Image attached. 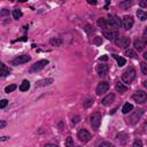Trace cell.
<instances>
[{"instance_id": "9", "label": "cell", "mask_w": 147, "mask_h": 147, "mask_svg": "<svg viewBox=\"0 0 147 147\" xmlns=\"http://www.w3.org/2000/svg\"><path fill=\"white\" fill-rule=\"evenodd\" d=\"M77 137H78V139H79L80 141H83V142H87V141L91 139V134H90V132L86 131L85 129L79 130L78 133H77Z\"/></svg>"}, {"instance_id": "29", "label": "cell", "mask_w": 147, "mask_h": 147, "mask_svg": "<svg viewBox=\"0 0 147 147\" xmlns=\"http://www.w3.org/2000/svg\"><path fill=\"white\" fill-rule=\"evenodd\" d=\"M65 145H67V147H75L74 139H72L71 137H68V138H67V141H65Z\"/></svg>"}, {"instance_id": "32", "label": "cell", "mask_w": 147, "mask_h": 147, "mask_svg": "<svg viewBox=\"0 0 147 147\" xmlns=\"http://www.w3.org/2000/svg\"><path fill=\"white\" fill-rule=\"evenodd\" d=\"M141 65V72L144 74V75H147V64L145 63V62H142V63H140Z\"/></svg>"}, {"instance_id": "33", "label": "cell", "mask_w": 147, "mask_h": 147, "mask_svg": "<svg viewBox=\"0 0 147 147\" xmlns=\"http://www.w3.org/2000/svg\"><path fill=\"white\" fill-rule=\"evenodd\" d=\"M93 105V99H87L86 101H85V103H84V107L85 108H88V107H91Z\"/></svg>"}, {"instance_id": "8", "label": "cell", "mask_w": 147, "mask_h": 147, "mask_svg": "<svg viewBox=\"0 0 147 147\" xmlns=\"http://www.w3.org/2000/svg\"><path fill=\"white\" fill-rule=\"evenodd\" d=\"M28 61H30V56H29V55H26V54H22V55L16 56V57L11 61V64H14V65H18V64L26 63Z\"/></svg>"}, {"instance_id": "26", "label": "cell", "mask_w": 147, "mask_h": 147, "mask_svg": "<svg viewBox=\"0 0 147 147\" xmlns=\"http://www.w3.org/2000/svg\"><path fill=\"white\" fill-rule=\"evenodd\" d=\"M98 25L101 26L102 29L107 28V20H105V18H99V20H98Z\"/></svg>"}, {"instance_id": "7", "label": "cell", "mask_w": 147, "mask_h": 147, "mask_svg": "<svg viewBox=\"0 0 147 147\" xmlns=\"http://www.w3.org/2000/svg\"><path fill=\"white\" fill-rule=\"evenodd\" d=\"M48 64V61L47 60H40V61H37L34 64H32L30 71L31 72H36V71H40L41 69H44L46 65Z\"/></svg>"}, {"instance_id": "40", "label": "cell", "mask_w": 147, "mask_h": 147, "mask_svg": "<svg viewBox=\"0 0 147 147\" xmlns=\"http://www.w3.org/2000/svg\"><path fill=\"white\" fill-rule=\"evenodd\" d=\"M45 147H59L57 145H55V144H46L45 145Z\"/></svg>"}, {"instance_id": "14", "label": "cell", "mask_w": 147, "mask_h": 147, "mask_svg": "<svg viewBox=\"0 0 147 147\" xmlns=\"http://www.w3.org/2000/svg\"><path fill=\"white\" fill-rule=\"evenodd\" d=\"M103 36L107 38V39H109V40H114L116 37H118V33H117V31H107V30H105L103 31Z\"/></svg>"}, {"instance_id": "30", "label": "cell", "mask_w": 147, "mask_h": 147, "mask_svg": "<svg viewBox=\"0 0 147 147\" xmlns=\"http://www.w3.org/2000/svg\"><path fill=\"white\" fill-rule=\"evenodd\" d=\"M51 44H52V45H55V46H60V45L62 44V41H61V39L55 38V39H52V40H51Z\"/></svg>"}, {"instance_id": "41", "label": "cell", "mask_w": 147, "mask_h": 147, "mask_svg": "<svg viewBox=\"0 0 147 147\" xmlns=\"http://www.w3.org/2000/svg\"><path fill=\"white\" fill-rule=\"evenodd\" d=\"M100 61H107L108 60V56H106V55H103V56H101L100 59H99Z\"/></svg>"}, {"instance_id": "25", "label": "cell", "mask_w": 147, "mask_h": 147, "mask_svg": "<svg viewBox=\"0 0 147 147\" xmlns=\"http://www.w3.org/2000/svg\"><path fill=\"white\" fill-rule=\"evenodd\" d=\"M21 16H22V11H21L20 9H14V10H13V17H14L15 20H18Z\"/></svg>"}, {"instance_id": "24", "label": "cell", "mask_w": 147, "mask_h": 147, "mask_svg": "<svg viewBox=\"0 0 147 147\" xmlns=\"http://www.w3.org/2000/svg\"><path fill=\"white\" fill-rule=\"evenodd\" d=\"M125 54H126L129 57H132V59H137V57H138L137 53H136L134 51H132V49H127V51L125 52Z\"/></svg>"}, {"instance_id": "43", "label": "cell", "mask_w": 147, "mask_h": 147, "mask_svg": "<svg viewBox=\"0 0 147 147\" xmlns=\"http://www.w3.org/2000/svg\"><path fill=\"white\" fill-rule=\"evenodd\" d=\"M144 59H145V60H147V51L144 53Z\"/></svg>"}, {"instance_id": "15", "label": "cell", "mask_w": 147, "mask_h": 147, "mask_svg": "<svg viewBox=\"0 0 147 147\" xmlns=\"http://www.w3.org/2000/svg\"><path fill=\"white\" fill-rule=\"evenodd\" d=\"M114 100H115V95H114L113 93H110V94H108L107 96H105V98L102 99V101H101V102H102V105H103V106H109Z\"/></svg>"}, {"instance_id": "17", "label": "cell", "mask_w": 147, "mask_h": 147, "mask_svg": "<svg viewBox=\"0 0 147 147\" xmlns=\"http://www.w3.org/2000/svg\"><path fill=\"white\" fill-rule=\"evenodd\" d=\"M0 68H1V71H0V75H1L2 77H5V76H7V75H9V72H10V70H9V68H7V67H6V64H5V63H0Z\"/></svg>"}, {"instance_id": "20", "label": "cell", "mask_w": 147, "mask_h": 147, "mask_svg": "<svg viewBox=\"0 0 147 147\" xmlns=\"http://www.w3.org/2000/svg\"><path fill=\"white\" fill-rule=\"evenodd\" d=\"M29 88H30V82H29V80H23L22 84L20 85V91L25 92V91H28Z\"/></svg>"}, {"instance_id": "4", "label": "cell", "mask_w": 147, "mask_h": 147, "mask_svg": "<svg viewBox=\"0 0 147 147\" xmlns=\"http://www.w3.org/2000/svg\"><path fill=\"white\" fill-rule=\"evenodd\" d=\"M132 99L138 102V103H145L146 100H147V93L144 92V91H137L133 95H132Z\"/></svg>"}, {"instance_id": "35", "label": "cell", "mask_w": 147, "mask_h": 147, "mask_svg": "<svg viewBox=\"0 0 147 147\" xmlns=\"http://www.w3.org/2000/svg\"><path fill=\"white\" fill-rule=\"evenodd\" d=\"M99 147H114L110 142H107V141H103V142H101L100 145H99Z\"/></svg>"}, {"instance_id": "5", "label": "cell", "mask_w": 147, "mask_h": 147, "mask_svg": "<svg viewBox=\"0 0 147 147\" xmlns=\"http://www.w3.org/2000/svg\"><path fill=\"white\" fill-rule=\"evenodd\" d=\"M100 123H101V115L99 113H94L92 114L91 116V125L93 127V130H98L99 126H100Z\"/></svg>"}, {"instance_id": "19", "label": "cell", "mask_w": 147, "mask_h": 147, "mask_svg": "<svg viewBox=\"0 0 147 147\" xmlns=\"http://www.w3.org/2000/svg\"><path fill=\"white\" fill-rule=\"evenodd\" d=\"M53 83V79L52 78H48V79H44V80H40L38 83H36V86L37 87H40V86H45V85H49Z\"/></svg>"}, {"instance_id": "16", "label": "cell", "mask_w": 147, "mask_h": 147, "mask_svg": "<svg viewBox=\"0 0 147 147\" xmlns=\"http://www.w3.org/2000/svg\"><path fill=\"white\" fill-rule=\"evenodd\" d=\"M116 140L118 141V144H119V145L124 146V145L126 144V141H127V136H126L125 133H119V134H117Z\"/></svg>"}, {"instance_id": "31", "label": "cell", "mask_w": 147, "mask_h": 147, "mask_svg": "<svg viewBox=\"0 0 147 147\" xmlns=\"http://www.w3.org/2000/svg\"><path fill=\"white\" fill-rule=\"evenodd\" d=\"M132 147H142V141L140 139H136L133 145H132Z\"/></svg>"}, {"instance_id": "27", "label": "cell", "mask_w": 147, "mask_h": 147, "mask_svg": "<svg viewBox=\"0 0 147 147\" xmlns=\"http://www.w3.org/2000/svg\"><path fill=\"white\" fill-rule=\"evenodd\" d=\"M132 5V1H122V2H119V7H122V8H129L130 6Z\"/></svg>"}, {"instance_id": "6", "label": "cell", "mask_w": 147, "mask_h": 147, "mask_svg": "<svg viewBox=\"0 0 147 147\" xmlns=\"http://www.w3.org/2000/svg\"><path fill=\"white\" fill-rule=\"evenodd\" d=\"M142 114H144V109H138V110H136V111L129 117L127 122H129L130 124H136V123H138V121L141 118Z\"/></svg>"}, {"instance_id": "18", "label": "cell", "mask_w": 147, "mask_h": 147, "mask_svg": "<svg viewBox=\"0 0 147 147\" xmlns=\"http://www.w3.org/2000/svg\"><path fill=\"white\" fill-rule=\"evenodd\" d=\"M113 57L117 61V64H118L119 67H123V65L126 63L125 59H124V57H122V56H118V55H116V54H113Z\"/></svg>"}, {"instance_id": "38", "label": "cell", "mask_w": 147, "mask_h": 147, "mask_svg": "<svg viewBox=\"0 0 147 147\" xmlns=\"http://www.w3.org/2000/svg\"><path fill=\"white\" fill-rule=\"evenodd\" d=\"M139 5H140L141 7H147V0H141V1L139 2Z\"/></svg>"}, {"instance_id": "21", "label": "cell", "mask_w": 147, "mask_h": 147, "mask_svg": "<svg viewBox=\"0 0 147 147\" xmlns=\"http://www.w3.org/2000/svg\"><path fill=\"white\" fill-rule=\"evenodd\" d=\"M115 87H116V91L119 92V93H124V92H126V90H127V87H126L125 85H123V83H119V82L116 84Z\"/></svg>"}, {"instance_id": "37", "label": "cell", "mask_w": 147, "mask_h": 147, "mask_svg": "<svg viewBox=\"0 0 147 147\" xmlns=\"http://www.w3.org/2000/svg\"><path fill=\"white\" fill-rule=\"evenodd\" d=\"M102 42V39L100 38V37H96L95 39H94V44H96V45H99V44H101Z\"/></svg>"}, {"instance_id": "1", "label": "cell", "mask_w": 147, "mask_h": 147, "mask_svg": "<svg viewBox=\"0 0 147 147\" xmlns=\"http://www.w3.org/2000/svg\"><path fill=\"white\" fill-rule=\"evenodd\" d=\"M122 22L116 15H110L107 20V28H109L111 31H116L121 26Z\"/></svg>"}, {"instance_id": "3", "label": "cell", "mask_w": 147, "mask_h": 147, "mask_svg": "<svg viewBox=\"0 0 147 147\" xmlns=\"http://www.w3.org/2000/svg\"><path fill=\"white\" fill-rule=\"evenodd\" d=\"M115 44L121 48H126L130 46V38L125 37V36H118L115 39Z\"/></svg>"}, {"instance_id": "13", "label": "cell", "mask_w": 147, "mask_h": 147, "mask_svg": "<svg viewBox=\"0 0 147 147\" xmlns=\"http://www.w3.org/2000/svg\"><path fill=\"white\" fill-rule=\"evenodd\" d=\"M108 70H109L108 64H99L98 68H96V71L99 74V76H106L108 74Z\"/></svg>"}, {"instance_id": "22", "label": "cell", "mask_w": 147, "mask_h": 147, "mask_svg": "<svg viewBox=\"0 0 147 147\" xmlns=\"http://www.w3.org/2000/svg\"><path fill=\"white\" fill-rule=\"evenodd\" d=\"M137 16H138V18H139V20L145 21V20H147V11L139 9V10H137Z\"/></svg>"}, {"instance_id": "42", "label": "cell", "mask_w": 147, "mask_h": 147, "mask_svg": "<svg viewBox=\"0 0 147 147\" xmlns=\"http://www.w3.org/2000/svg\"><path fill=\"white\" fill-rule=\"evenodd\" d=\"M5 125H6V123H5L3 121H2V122H1V124H0V127L2 129V127H5Z\"/></svg>"}, {"instance_id": "11", "label": "cell", "mask_w": 147, "mask_h": 147, "mask_svg": "<svg viewBox=\"0 0 147 147\" xmlns=\"http://www.w3.org/2000/svg\"><path fill=\"white\" fill-rule=\"evenodd\" d=\"M146 42H147V39H146L145 37H141V38L136 39V40L133 41V45H134L136 49H138V51H142L144 47L146 46Z\"/></svg>"}, {"instance_id": "10", "label": "cell", "mask_w": 147, "mask_h": 147, "mask_svg": "<svg viewBox=\"0 0 147 147\" xmlns=\"http://www.w3.org/2000/svg\"><path fill=\"white\" fill-rule=\"evenodd\" d=\"M133 23H134V21H133V17H132V16L125 15V16L123 17L122 24H123V26L125 28V30H130V29L133 26Z\"/></svg>"}, {"instance_id": "34", "label": "cell", "mask_w": 147, "mask_h": 147, "mask_svg": "<svg viewBox=\"0 0 147 147\" xmlns=\"http://www.w3.org/2000/svg\"><path fill=\"white\" fill-rule=\"evenodd\" d=\"M84 30H85V31L87 32V34H91V33H92V32L94 31V30H93V28H92L91 25H88V24H87V25H86V26L84 28Z\"/></svg>"}, {"instance_id": "12", "label": "cell", "mask_w": 147, "mask_h": 147, "mask_svg": "<svg viewBox=\"0 0 147 147\" xmlns=\"http://www.w3.org/2000/svg\"><path fill=\"white\" fill-rule=\"evenodd\" d=\"M109 88V83L108 82H101L99 83V85L96 86V94L98 95H101L103 94L105 92H107Z\"/></svg>"}, {"instance_id": "36", "label": "cell", "mask_w": 147, "mask_h": 147, "mask_svg": "<svg viewBox=\"0 0 147 147\" xmlns=\"http://www.w3.org/2000/svg\"><path fill=\"white\" fill-rule=\"evenodd\" d=\"M7 103H8V100H6V99L1 100V102H0V108H5V107L7 106Z\"/></svg>"}, {"instance_id": "2", "label": "cell", "mask_w": 147, "mask_h": 147, "mask_svg": "<svg viewBox=\"0 0 147 147\" xmlns=\"http://www.w3.org/2000/svg\"><path fill=\"white\" fill-rule=\"evenodd\" d=\"M134 78H136V70H134V68H132V67L127 68V69L123 72V75H122L123 82H124V83H127V84H130Z\"/></svg>"}, {"instance_id": "23", "label": "cell", "mask_w": 147, "mask_h": 147, "mask_svg": "<svg viewBox=\"0 0 147 147\" xmlns=\"http://www.w3.org/2000/svg\"><path fill=\"white\" fill-rule=\"evenodd\" d=\"M132 109H133V106H132L131 103L126 102V103H124V106H123V108H122V111H123V114H127V113H130Z\"/></svg>"}, {"instance_id": "39", "label": "cell", "mask_w": 147, "mask_h": 147, "mask_svg": "<svg viewBox=\"0 0 147 147\" xmlns=\"http://www.w3.org/2000/svg\"><path fill=\"white\" fill-rule=\"evenodd\" d=\"M7 14H9V11H8L7 9H1V13H0L1 16H5V15H7Z\"/></svg>"}, {"instance_id": "28", "label": "cell", "mask_w": 147, "mask_h": 147, "mask_svg": "<svg viewBox=\"0 0 147 147\" xmlns=\"http://www.w3.org/2000/svg\"><path fill=\"white\" fill-rule=\"evenodd\" d=\"M16 87H17V86H16L15 84H11V85H8V86H7L6 88H5V92H6V93H10V92H13L14 90H16Z\"/></svg>"}, {"instance_id": "44", "label": "cell", "mask_w": 147, "mask_h": 147, "mask_svg": "<svg viewBox=\"0 0 147 147\" xmlns=\"http://www.w3.org/2000/svg\"><path fill=\"white\" fill-rule=\"evenodd\" d=\"M142 85H144V86H145V87H147V80H145V82H144V83H142Z\"/></svg>"}]
</instances>
